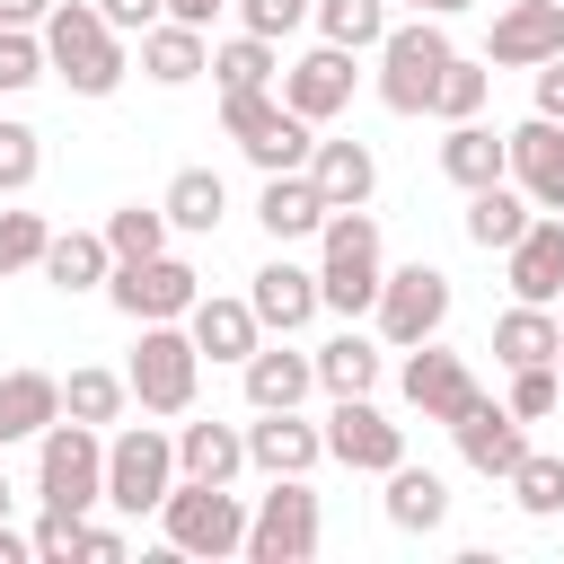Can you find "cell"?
I'll list each match as a JSON object with an SVG mask.
<instances>
[{"instance_id": "obj_5", "label": "cell", "mask_w": 564, "mask_h": 564, "mask_svg": "<svg viewBox=\"0 0 564 564\" xmlns=\"http://www.w3.org/2000/svg\"><path fill=\"white\" fill-rule=\"evenodd\" d=\"M194 379H203L194 335H185L176 317H150V326H141V344H132V361H123L132 405H141V414H194Z\"/></svg>"}, {"instance_id": "obj_39", "label": "cell", "mask_w": 564, "mask_h": 564, "mask_svg": "<svg viewBox=\"0 0 564 564\" xmlns=\"http://www.w3.org/2000/svg\"><path fill=\"white\" fill-rule=\"evenodd\" d=\"M159 247H167V212H159V203L106 212V256H115V264H141V256H159Z\"/></svg>"}, {"instance_id": "obj_37", "label": "cell", "mask_w": 564, "mask_h": 564, "mask_svg": "<svg viewBox=\"0 0 564 564\" xmlns=\"http://www.w3.org/2000/svg\"><path fill=\"white\" fill-rule=\"evenodd\" d=\"M308 18H317V35L344 44V53H370V44L388 35V0H308Z\"/></svg>"}, {"instance_id": "obj_50", "label": "cell", "mask_w": 564, "mask_h": 564, "mask_svg": "<svg viewBox=\"0 0 564 564\" xmlns=\"http://www.w3.org/2000/svg\"><path fill=\"white\" fill-rule=\"evenodd\" d=\"M53 0H0V26H44Z\"/></svg>"}, {"instance_id": "obj_30", "label": "cell", "mask_w": 564, "mask_h": 564, "mask_svg": "<svg viewBox=\"0 0 564 564\" xmlns=\"http://www.w3.org/2000/svg\"><path fill=\"white\" fill-rule=\"evenodd\" d=\"M529 212H538V203H529L511 176H494V185H476V194H467V238H476L485 256H502V247L529 229Z\"/></svg>"}, {"instance_id": "obj_34", "label": "cell", "mask_w": 564, "mask_h": 564, "mask_svg": "<svg viewBox=\"0 0 564 564\" xmlns=\"http://www.w3.org/2000/svg\"><path fill=\"white\" fill-rule=\"evenodd\" d=\"M441 176H449V185H467V194H476V185H494V176H502V132H485L476 115H467V123H449V141H441Z\"/></svg>"}, {"instance_id": "obj_22", "label": "cell", "mask_w": 564, "mask_h": 564, "mask_svg": "<svg viewBox=\"0 0 564 564\" xmlns=\"http://www.w3.org/2000/svg\"><path fill=\"white\" fill-rule=\"evenodd\" d=\"M185 335H194V352H203V361H247V352L264 344L256 308H247V300H212V291L185 308Z\"/></svg>"}, {"instance_id": "obj_7", "label": "cell", "mask_w": 564, "mask_h": 564, "mask_svg": "<svg viewBox=\"0 0 564 564\" xmlns=\"http://www.w3.org/2000/svg\"><path fill=\"white\" fill-rule=\"evenodd\" d=\"M220 123H229V141H238L264 176L308 167V150H317V123H308V115H291L273 88H238V97H220Z\"/></svg>"}, {"instance_id": "obj_14", "label": "cell", "mask_w": 564, "mask_h": 564, "mask_svg": "<svg viewBox=\"0 0 564 564\" xmlns=\"http://www.w3.org/2000/svg\"><path fill=\"white\" fill-rule=\"evenodd\" d=\"M502 176L538 203V212H564V123L555 115H529L502 132Z\"/></svg>"}, {"instance_id": "obj_8", "label": "cell", "mask_w": 564, "mask_h": 564, "mask_svg": "<svg viewBox=\"0 0 564 564\" xmlns=\"http://www.w3.org/2000/svg\"><path fill=\"white\" fill-rule=\"evenodd\" d=\"M167 485H176V432H159V423H123V432H106V502H115L123 520L159 511Z\"/></svg>"}, {"instance_id": "obj_10", "label": "cell", "mask_w": 564, "mask_h": 564, "mask_svg": "<svg viewBox=\"0 0 564 564\" xmlns=\"http://www.w3.org/2000/svg\"><path fill=\"white\" fill-rule=\"evenodd\" d=\"M370 317H379V344H432L441 326H449V273L441 264H397V273H379V300H370Z\"/></svg>"}, {"instance_id": "obj_38", "label": "cell", "mask_w": 564, "mask_h": 564, "mask_svg": "<svg viewBox=\"0 0 564 564\" xmlns=\"http://www.w3.org/2000/svg\"><path fill=\"white\" fill-rule=\"evenodd\" d=\"M502 485H511V502H520L529 520H555V511H564V458H555V449H520V467H511Z\"/></svg>"}, {"instance_id": "obj_55", "label": "cell", "mask_w": 564, "mask_h": 564, "mask_svg": "<svg viewBox=\"0 0 564 564\" xmlns=\"http://www.w3.org/2000/svg\"><path fill=\"white\" fill-rule=\"evenodd\" d=\"M555 520H564V511H555Z\"/></svg>"}, {"instance_id": "obj_49", "label": "cell", "mask_w": 564, "mask_h": 564, "mask_svg": "<svg viewBox=\"0 0 564 564\" xmlns=\"http://www.w3.org/2000/svg\"><path fill=\"white\" fill-rule=\"evenodd\" d=\"M538 115H555V123H564V53H546V62H538Z\"/></svg>"}, {"instance_id": "obj_43", "label": "cell", "mask_w": 564, "mask_h": 564, "mask_svg": "<svg viewBox=\"0 0 564 564\" xmlns=\"http://www.w3.org/2000/svg\"><path fill=\"white\" fill-rule=\"evenodd\" d=\"M44 212H0V273H26V264H44Z\"/></svg>"}, {"instance_id": "obj_32", "label": "cell", "mask_w": 564, "mask_h": 564, "mask_svg": "<svg viewBox=\"0 0 564 564\" xmlns=\"http://www.w3.org/2000/svg\"><path fill=\"white\" fill-rule=\"evenodd\" d=\"M555 335H564V317H555V308L511 300V308L494 317V361H502V370H520V361H555Z\"/></svg>"}, {"instance_id": "obj_13", "label": "cell", "mask_w": 564, "mask_h": 564, "mask_svg": "<svg viewBox=\"0 0 564 564\" xmlns=\"http://www.w3.org/2000/svg\"><path fill=\"white\" fill-rule=\"evenodd\" d=\"M326 458L352 467V476H388V467L405 458V432H397L370 397H335V414H326Z\"/></svg>"}, {"instance_id": "obj_20", "label": "cell", "mask_w": 564, "mask_h": 564, "mask_svg": "<svg viewBox=\"0 0 564 564\" xmlns=\"http://www.w3.org/2000/svg\"><path fill=\"white\" fill-rule=\"evenodd\" d=\"M449 441H458V458H467L476 476H511V467H520V449H529L520 414H511V405H494V397H476V405L449 423Z\"/></svg>"}, {"instance_id": "obj_19", "label": "cell", "mask_w": 564, "mask_h": 564, "mask_svg": "<svg viewBox=\"0 0 564 564\" xmlns=\"http://www.w3.org/2000/svg\"><path fill=\"white\" fill-rule=\"evenodd\" d=\"M317 458H326V432L300 423V405H264V414L247 423V467H264V476H308Z\"/></svg>"}, {"instance_id": "obj_16", "label": "cell", "mask_w": 564, "mask_h": 564, "mask_svg": "<svg viewBox=\"0 0 564 564\" xmlns=\"http://www.w3.org/2000/svg\"><path fill=\"white\" fill-rule=\"evenodd\" d=\"M546 53H564V0H511L485 35V62L502 70H538Z\"/></svg>"}, {"instance_id": "obj_21", "label": "cell", "mask_w": 564, "mask_h": 564, "mask_svg": "<svg viewBox=\"0 0 564 564\" xmlns=\"http://www.w3.org/2000/svg\"><path fill=\"white\" fill-rule=\"evenodd\" d=\"M256 220H264V238H273V247H291V238H317V229H326V194L308 185V167H282V176H264V194H256Z\"/></svg>"}, {"instance_id": "obj_47", "label": "cell", "mask_w": 564, "mask_h": 564, "mask_svg": "<svg viewBox=\"0 0 564 564\" xmlns=\"http://www.w3.org/2000/svg\"><path fill=\"white\" fill-rule=\"evenodd\" d=\"M97 18H106L115 35H141V26H159V18H167V0H97Z\"/></svg>"}, {"instance_id": "obj_2", "label": "cell", "mask_w": 564, "mask_h": 564, "mask_svg": "<svg viewBox=\"0 0 564 564\" xmlns=\"http://www.w3.org/2000/svg\"><path fill=\"white\" fill-rule=\"evenodd\" d=\"M379 220L361 212V203H344V212H326V229H317V308H335V317H361L370 300H379Z\"/></svg>"}, {"instance_id": "obj_23", "label": "cell", "mask_w": 564, "mask_h": 564, "mask_svg": "<svg viewBox=\"0 0 564 564\" xmlns=\"http://www.w3.org/2000/svg\"><path fill=\"white\" fill-rule=\"evenodd\" d=\"M308 185L326 194V212L370 203V194H379V159H370V141H317V150H308Z\"/></svg>"}, {"instance_id": "obj_48", "label": "cell", "mask_w": 564, "mask_h": 564, "mask_svg": "<svg viewBox=\"0 0 564 564\" xmlns=\"http://www.w3.org/2000/svg\"><path fill=\"white\" fill-rule=\"evenodd\" d=\"M79 564H123V529H97V520H79Z\"/></svg>"}, {"instance_id": "obj_29", "label": "cell", "mask_w": 564, "mask_h": 564, "mask_svg": "<svg viewBox=\"0 0 564 564\" xmlns=\"http://www.w3.org/2000/svg\"><path fill=\"white\" fill-rule=\"evenodd\" d=\"M159 212H167V229L212 238V229L229 220V185H220V167H176V176H167V194H159Z\"/></svg>"}, {"instance_id": "obj_45", "label": "cell", "mask_w": 564, "mask_h": 564, "mask_svg": "<svg viewBox=\"0 0 564 564\" xmlns=\"http://www.w3.org/2000/svg\"><path fill=\"white\" fill-rule=\"evenodd\" d=\"M26 546H35V564H79V511H53L44 502V520L26 529Z\"/></svg>"}, {"instance_id": "obj_24", "label": "cell", "mask_w": 564, "mask_h": 564, "mask_svg": "<svg viewBox=\"0 0 564 564\" xmlns=\"http://www.w3.org/2000/svg\"><path fill=\"white\" fill-rule=\"evenodd\" d=\"M238 370H247V405H256V414H264V405H300V397L317 388V361L291 352V335H282V344H256Z\"/></svg>"}, {"instance_id": "obj_52", "label": "cell", "mask_w": 564, "mask_h": 564, "mask_svg": "<svg viewBox=\"0 0 564 564\" xmlns=\"http://www.w3.org/2000/svg\"><path fill=\"white\" fill-rule=\"evenodd\" d=\"M0 520H9V476H0Z\"/></svg>"}, {"instance_id": "obj_15", "label": "cell", "mask_w": 564, "mask_h": 564, "mask_svg": "<svg viewBox=\"0 0 564 564\" xmlns=\"http://www.w3.org/2000/svg\"><path fill=\"white\" fill-rule=\"evenodd\" d=\"M502 273H511V300L555 308V291H564V212H529V229L502 247Z\"/></svg>"}, {"instance_id": "obj_11", "label": "cell", "mask_w": 564, "mask_h": 564, "mask_svg": "<svg viewBox=\"0 0 564 564\" xmlns=\"http://www.w3.org/2000/svg\"><path fill=\"white\" fill-rule=\"evenodd\" d=\"M106 300H115L132 326H150V317H185V308L203 300V273H194L185 256L159 247V256H141V264H115V273H106Z\"/></svg>"}, {"instance_id": "obj_41", "label": "cell", "mask_w": 564, "mask_h": 564, "mask_svg": "<svg viewBox=\"0 0 564 564\" xmlns=\"http://www.w3.org/2000/svg\"><path fill=\"white\" fill-rule=\"evenodd\" d=\"M555 397H564V370H555V361H520L502 405H511L520 423H546V414H555Z\"/></svg>"}, {"instance_id": "obj_27", "label": "cell", "mask_w": 564, "mask_h": 564, "mask_svg": "<svg viewBox=\"0 0 564 564\" xmlns=\"http://www.w3.org/2000/svg\"><path fill=\"white\" fill-rule=\"evenodd\" d=\"M441 520H449V485H441L432 467L397 458V467H388V529H405V538H432Z\"/></svg>"}, {"instance_id": "obj_4", "label": "cell", "mask_w": 564, "mask_h": 564, "mask_svg": "<svg viewBox=\"0 0 564 564\" xmlns=\"http://www.w3.org/2000/svg\"><path fill=\"white\" fill-rule=\"evenodd\" d=\"M379 106L388 115H432V88H441V70H449V26L441 18H405V26H388L379 44Z\"/></svg>"}, {"instance_id": "obj_46", "label": "cell", "mask_w": 564, "mask_h": 564, "mask_svg": "<svg viewBox=\"0 0 564 564\" xmlns=\"http://www.w3.org/2000/svg\"><path fill=\"white\" fill-rule=\"evenodd\" d=\"M229 9H238V26L264 35V44H282L291 26H308V0H229Z\"/></svg>"}, {"instance_id": "obj_9", "label": "cell", "mask_w": 564, "mask_h": 564, "mask_svg": "<svg viewBox=\"0 0 564 564\" xmlns=\"http://www.w3.org/2000/svg\"><path fill=\"white\" fill-rule=\"evenodd\" d=\"M238 555L247 564H308L317 555V494H308V476H273V494H256Z\"/></svg>"}, {"instance_id": "obj_42", "label": "cell", "mask_w": 564, "mask_h": 564, "mask_svg": "<svg viewBox=\"0 0 564 564\" xmlns=\"http://www.w3.org/2000/svg\"><path fill=\"white\" fill-rule=\"evenodd\" d=\"M35 79H44V35L35 26H0V97H18Z\"/></svg>"}, {"instance_id": "obj_1", "label": "cell", "mask_w": 564, "mask_h": 564, "mask_svg": "<svg viewBox=\"0 0 564 564\" xmlns=\"http://www.w3.org/2000/svg\"><path fill=\"white\" fill-rule=\"evenodd\" d=\"M35 35H44V70L70 79L79 97H115V88H123V44H115V26L97 18V0H53Z\"/></svg>"}, {"instance_id": "obj_18", "label": "cell", "mask_w": 564, "mask_h": 564, "mask_svg": "<svg viewBox=\"0 0 564 564\" xmlns=\"http://www.w3.org/2000/svg\"><path fill=\"white\" fill-rule=\"evenodd\" d=\"M247 308H256V326H264V335H300V326L317 317V273H308V264H291V256L256 264V273H247Z\"/></svg>"}, {"instance_id": "obj_36", "label": "cell", "mask_w": 564, "mask_h": 564, "mask_svg": "<svg viewBox=\"0 0 564 564\" xmlns=\"http://www.w3.org/2000/svg\"><path fill=\"white\" fill-rule=\"evenodd\" d=\"M123 405H132V388H123V370H70L62 379V414L70 423H123Z\"/></svg>"}, {"instance_id": "obj_33", "label": "cell", "mask_w": 564, "mask_h": 564, "mask_svg": "<svg viewBox=\"0 0 564 564\" xmlns=\"http://www.w3.org/2000/svg\"><path fill=\"white\" fill-rule=\"evenodd\" d=\"M308 361H317V388H326V397H370V388H379V344L352 335V326H344L335 344H317Z\"/></svg>"}, {"instance_id": "obj_12", "label": "cell", "mask_w": 564, "mask_h": 564, "mask_svg": "<svg viewBox=\"0 0 564 564\" xmlns=\"http://www.w3.org/2000/svg\"><path fill=\"white\" fill-rule=\"evenodd\" d=\"M485 388H476V370L432 335V344H405V405L423 414V423H458L467 405H476Z\"/></svg>"}, {"instance_id": "obj_31", "label": "cell", "mask_w": 564, "mask_h": 564, "mask_svg": "<svg viewBox=\"0 0 564 564\" xmlns=\"http://www.w3.org/2000/svg\"><path fill=\"white\" fill-rule=\"evenodd\" d=\"M106 273H115L106 229H53V238H44V282H53V291H97Z\"/></svg>"}, {"instance_id": "obj_17", "label": "cell", "mask_w": 564, "mask_h": 564, "mask_svg": "<svg viewBox=\"0 0 564 564\" xmlns=\"http://www.w3.org/2000/svg\"><path fill=\"white\" fill-rule=\"evenodd\" d=\"M282 106H291V115H308V123H335V115L352 106V53H344V44L300 53V62L282 70Z\"/></svg>"}, {"instance_id": "obj_28", "label": "cell", "mask_w": 564, "mask_h": 564, "mask_svg": "<svg viewBox=\"0 0 564 564\" xmlns=\"http://www.w3.org/2000/svg\"><path fill=\"white\" fill-rule=\"evenodd\" d=\"M53 414H62V379L53 370H0V449L35 441Z\"/></svg>"}, {"instance_id": "obj_51", "label": "cell", "mask_w": 564, "mask_h": 564, "mask_svg": "<svg viewBox=\"0 0 564 564\" xmlns=\"http://www.w3.org/2000/svg\"><path fill=\"white\" fill-rule=\"evenodd\" d=\"M229 0H167V18H185V26H212Z\"/></svg>"}, {"instance_id": "obj_54", "label": "cell", "mask_w": 564, "mask_h": 564, "mask_svg": "<svg viewBox=\"0 0 564 564\" xmlns=\"http://www.w3.org/2000/svg\"><path fill=\"white\" fill-rule=\"evenodd\" d=\"M555 300H564V291H555Z\"/></svg>"}, {"instance_id": "obj_25", "label": "cell", "mask_w": 564, "mask_h": 564, "mask_svg": "<svg viewBox=\"0 0 564 564\" xmlns=\"http://www.w3.org/2000/svg\"><path fill=\"white\" fill-rule=\"evenodd\" d=\"M141 70H150L159 88H185V79H203V70H212V44H203V26H185V18H159V26H141Z\"/></svg>"}, {"instance_id": "obj_53", "label": "cell", "mask_w": 564, "mask_h": 564, "mask_svg": "<svg viewBox=\"0 0 564 564\" xmlns=\"http://www.w3.org/2000/svg\"><path fill=\"white\" fill-rule=\"evenodd\" d=\"M555 370H564V335H555Z\"/></svg>"}, {"instance_id": "obj_35", "label": "cell", "mask_w": 564, "mask_h": 564, "mask_svg": "<svg viewBox=\"0 0 564 564\" xmlns=\"http://www.w3.org/2000/svg\"><path fill=\"white\" fill-rule=\"evenodd\" d=\"M212 79H220V97H238V88H273L282 79V62H273V44L264 35H229V44H212Z\"/></svg>"}, {"instance_id": "obj_6", "label": "cell", "mask_w": 564, "mask_h": 564, "mask_svg": "<svg viewBox=\"0 0 564 564\" xmlns=\"http://www.w3.org/2000/svg\"><path fill=\"white\" fill-rule=\"evenodd\" d=\"M159 529H167V555H238L247 546V502L229 485H203V476H176L167 502H159Z\"/></svg>"}, {"instance_id": "obj_3", "label": "cell", "mask_w": 564, "mask_h": 564, "mask_svg": "<svg viewBox=\"0 0 564 564\" xmlns=\"http://www.w3.org/2000/svg\"><path fill=\"white\" fill-rule=\"evenodd\" d=\"M35 502L79 511V520H88V502H106V432H97V423L53 414V423L35 432Z\"/></svg>"}, {"instance_id": "obj_40", "label": "cell", "mask_w": 564, "mask_h": 564, "mask_svg": "<svg viewBox=\"0 0 564 564\" xmlns=\"http://www.w3.org/2000/svg\"><path fill=\"white\" fill-rule=\"evenodd\" d=\"M485 62H467V53H449V70H441V88H432V115L441 123H467V115H485Z\"/></svg>"}, {"instance_id": "obj_44", "label": "cell", "mask_w": 564, "mask_h": 564, "mask_svg": "<svg viewBox=\"0 0 564 564\" xmlns=\"http://www.w3.org/2000/svg\"><path fill=\"white\" fill-rule=\"evenodd\" d=\"M35 167H44L35 123H0V194H26V185H35Z\"/></svg>"}, {"instance_id": "obj_26", "label": "cell", "mask_w": 564, "mask_h": 564, "mask_svg": "<svg viewBox=\"0 0 564 564\" xmlns=\"http://www.w3.org/2000/svg\"><path fill=\"white\" fill-rule=\"evenodd\" d=\"M238 467H247V432L238 423H176V476L238 485Z\"/></svg>"}]
</instances>
